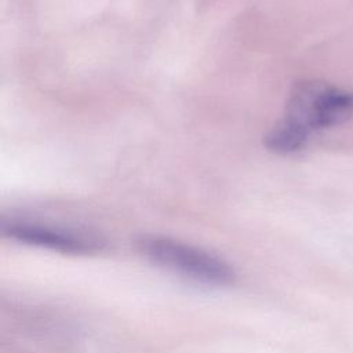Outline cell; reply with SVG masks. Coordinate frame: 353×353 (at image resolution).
Returning <instances> with one entry per match:
<instances>
[{"mask_svg":"<svg viewBox=\"0 0 353 353\" xmlns=\"http://www.w3.org/2000/svg\"><path fill=\"white\" fill-rule=\"evenodd\" d=\"M353 112V92L319 81L295 84L283 119L269 131L265 145L280 154L302 149L312 132L345 121Z\"/></svg>","mask_w":353,"mask_h":353,"instance_id":"1","label":"cell"},{"mask_svg":"<svg viewBox=\"0 0 353 353\" xmlns=\"http://www.w3.org/2000/svg\"><path fill=\"white\" fill-rule=\"evenodd\" d=\"M138 248L153 263L204 284L229 285L236 279L233 268L223 259L170 237L143 236Z\"/></svg>","mask_w":353,"mask_h":353,"instance_id":"2","label":"cell"},{"mask_svg":"<svg viewBox=\"0 0 353 353\" xmlns=\"http://www.w3.org/2000/svg\"><path fill=\"white\" fill-rule=\"evenodd\" d=\"M8 237L39 247L70 254H91L101 250V241L81 233L30 222H8L3 225Z\"/></svg>","mask_w":353,"mask_h":353,"instance_id":"3","label":"cell"}]
</instances>
